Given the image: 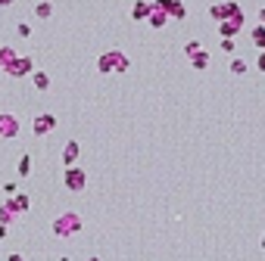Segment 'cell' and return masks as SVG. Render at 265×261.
I'll return each instance as SVG.
<instances>
[{
	"mask_svg": "<svg viewBox=\"0 0 265 261\" xmlns=\"http://www.w3.org/2000/svg\"><path fill=\"white\" fill-rule=\"evenodd\" d=\"M78 230H81V218L75 212H66V215H60L57 221H53V233L57 236H75Z\"/></svg>",
	"mask_w": 265,
	"mask_h": 261,
	"instance_id": "obj_1",
	"label": "cell"
},
{
	"mask_svg": "<svg viewBox=\"0 0 265 261\" xmlns=\"http://www.w3.org/2000/svg\"><path fill=\"white\" fill-rule=\"evenodd\" d=\"M125 72L128 69V59H125V53H119V50H110V53H103L100 56V72Z\"/></svg>",
	"mask_w": 265,
	"mask_h": 261,
	"instance_id": "obj_2",
	"label": "cell"
},
{
	"mask_svg": "<svg viewBox=\"0 0 265 261\" xmlns=\"http://www.w3.org/2000/svg\"><path fill=\"white\" fill-rule=\"evenodd\" d=\"M84 180H87V174L81 171V168H72V165H69V171H66V190L81 193V190H84Z\"/></svg>",
	"mask_w": 265,
	"mask_h": 261,
	"instance_id": "obj_3",
	"label": "cell"
},
{
	"mask_svg": "<svg viewBox=\"0 0 265 261\" xmlns=\"http://www.w3.org/2000/svg\"><path fill=\"white\" fill-rule=\"evenodd\" d=\"M16 134H19V118L0 112V137H16Z\"/></svg>",
	"mask_w": 265,
	"mask_h": 261,
	"instance_id": "obj_4",
	"label": "cell"
},
{
	"mask_svg": "<svg viewBox=\"0 0 265 261\" xmlns=\"http://www.w3.org/2000/svg\"><path fill=\"white\" fill-rule=\"evenodd\" d=\"M209 13H212V19H219V22H222V19H234V16H240V7H237V4H219V7H212Z\"/></svg>",
	"mask_w": 265,
	"mask_h": 261,
	"instance_id": "obj_5",
	"label": "cell"
},
{
	"mask_svg": "<svg viewBox=\"0 0 265 261\" xmlns=\"http://www.w3.org/2000/svg\"><path fill=\"white\" fill-rule=\"evenodd\" d=\"M53 124H57V118H53V115H38V118H34V134H38V137L50 134Z\"/></svg>",
	"mask_w": 265,
	"mask_h": 261,
	"instance_id": "obj_6",
	"label": "cell"
},
{
	"mask_svg": "<svg viewBox=\"0 0 265 261\" xmlns=\"http://www.w3.org/2000/svg\"><path fill=\"white\" fill-rule=\"evenodd\" d=\"M7 72H10V75H25V72H31V59H25V56H16V62H10Z\"/></svg>",
	"mask_w": 265,
	"mask_h": 261,
	"instance_id": "obj_7",
	"label": "cell"
},
{
	"mask_svg": "<svg viewBox=\"0 0 265 261\" xmlns=\"http://www.w3.org/2000/svg\"><path fill=\"white\" fill-rule=\"evenodd\" d=\"M75 159H78V143H75V140H69L66 149H63V165H66V168H69V165H75Z\"/></svg>",
	"mask_w": 265,
	"mask_h": 261,
	"instance_id": "obj_8",
	"label": "cell"
},
{
	"mask_svg": "<svg viewBox=\"0 0 265 261\" xmlns=\"http://www.w3.org/2000/svg\"><path fill=\"white\" fill-rule=\"evenodd\" d=\"M166 16H172V19H184V16H187V13H184V4H181V0H169Z\"/></svg>",
	"mask_w": 265,
	"mask_h": 261,
	"instance_id": "obj_9",
	"label": "cell"
},
{
	"mask_svg": "<svg viewBox=\"0 0 265 261\" xmlns=\"http://www.w3.org/2000/svg\"><path fill=\"white\" fill-rule=\"evenodd\" d=\"M147 16H150V4L147 0H137L134 10H131V19H147Z\"/></svg>",
	"mask_w": 265,
	"mask_h": 261,
	"instance_id": "obj_10",
	"label": "cell"
},
{
	"mask_svg": "<svg viewBox=\"0 0 265 261\" xmlns=\"http://www.w3.org/2000/svg\"><path fill=\"white\" fill-rule=\"evenodd\" d=\"M190 66H193V69H206V66H209V56H206L203 50L190 53Z\"/></svg>",
	"mask_w": 265,
	"mask_h": 261,
	"instance_id": "obj_11",
	"label": "cell"
},
{
	"mask_svg": "<svg viewBox=\"0 0 265 261\" xmlns=\"http://www.w3.org/2000/svg\"><path fill=\"white\" fill-rule=\"evenodd\" d=\"M147 19L153 22V28H163V25H166V13H163V10H153V7H150V16H147Z\"/></svg>",
	"mask_w": 265,
	"mask_h": 261,
	"instance_id": "obj_12",
	"label": "cell"
},
{
	"mask_svg": "<svg viewBox=\"0 0 265 261\" xmlns=\"http://www.w3.org/2000/svg\"><path fill=\"white\" fill-rule=\"evenodd\" d=\"M16 215H19V212H16V205H13V199H10V202L4 205V212H0V221H4V224H10Z\"/></svg>",
	"mask_w": 265,
	"mask_h": 261,
	"instance_id": "obj_13",
	"label": "cell"
},
{
	"mask_svg": "<svg viewBox=\"0 0 265 261\" xmlns=\"http://www.w3.org/2000/svg\"><path fill=\"white\" fill-rule=\"evenodd\" d=\"M31 81H34V87H38V90H47V87H50V78H47L44 72H34Z\"/></svg>",
	"mask_w": 265,
	"mask_h": 261,
	"instance_id": "obj_14",
	"label": "cell"
},
{
	"mask_svg": "<svg viewBox=\"0 0 265 261\" xmlns=\"http://www.w3.org/2000/svg\"><path fill=\"white\" fill-rule=\"evenodd\" d=\"M13 205H16V212H19V215H22V212H28V196H25V193H16Z\"/></svg>",
	"mask_w": 265,
	"mask_h": 261,
	"instance_id": "obj_15",
	"label": "cell"
},
{
	"mask_svg": "<svg viewBox=\"0 0 265 261\" xmlns=\"http://www.w3.org/2000/svg\"><path fill=\"white\" fill-rule=\"evenodd\" d=\"M50 13H53V7L47 4V0H44V4H38V7H34V16H38V19H50Z\"/></svg>",
	"mask_w": 265,
	"mask_h": 261,
	"instance_id": "obj_16",
	"label": "cell"
},
{
	"mask_svg": "<svg viewBox=\"0 0 265 261\" xmlns=\"http://www.w3.org/2000/svg\"><path fill=\"white\" fill-rule=\"evenodd\" d=\"M13 62V50L10 47H4V50H0V69H7Z\"/></svg>",
	"mask_w": 265,
	"mask_h": 261,
	"instance_id": "obj_17",
	"label": "cell"
},
{
	"mask_svg": "<svg viewBox=\"0 0 265 261\" xmlns=\"http://www.w3.org/2000/svg\"><path fill=\"white\" fill-rule=\"evenodd\" d=\"M253 44H256V47H262V44H265V28H262V25L253 31Z\"/></svg>",
	"mask_w": 265,
	"mask_h": 261,
	"instance_id": "obj_18",
	"label": "cell"
},
{
	"mask_svg": "<svg viewBox=\"0 0 265 261\" xmlns=\"http://www.w3.org/2000/svg\"><path fill=\"white\" fill-rule=\"evenodd\" d=\"M231 72H234V75H243V72H246V62H243V59H234V62H231Z\"/></svg>",
	"mask_w": 265,
	"mask_h": 261,
	"instance_id": "obj_19",
	"label": "cell"
},
{
	"mask_svg": "<svg viewBox=\"0 0 265 261\" xmlns=\"http://www.w3.org/2000/svg\"><path fill=\"white\" fill-rule=\"evenodd\" d=\"M28 171H31V159H28V156H25V159H22V162H19V174H22V177H25V174H28Z\"/></svg>",
	"mask_w": 265,
	"mask_h": 261,
	"instance_id": "obj_20",
	"label": "cell"
},
{
	"mask_svg": "<svg viewBox=\"0 0 265 261\" xmlns=\"http://www.w3.org/2000/svg\"><path fill=\"white\" fill-rule=\"evenodd\" d=\"M197 50H200L197 41H187V44H184V53H187V56H190V53H197Z\"/></svg>",
	"mask_w": 265,
	"mask_h": 261,
	"instance_id": "obj_21",
	"label": "cell"
},
{
	"mask_svg": "<svg viewBox=\"0 0 265 261\" xmlns=\"http://www.w3.org/2000/svg\"><path fill=\"white\" fill-rule=\"evenodd\" d=\"M222 50H228V53L234 50V41H231V37H225V41H222Z\"/></svg>",
	"mask_w": 265,
	"mask_h": 261,
	"instance_id": "obj_22",
	"label": "cell"
},
{
	"mask_svg": "<svg viewBox=\"0 0 265 261\" xmlns=\"http://www.w3.org/2000/svg\"><path fill=\"white\" fill-rule=\"evenodd\" d=\"M7 261H25V258H22V255H16V252H13V255H10Z\"/></svg>",
	"mask_w": 265,
	"mask_h": 261,
	"instance_id": "obj_23",
	"label": "cell"
},
{
	"mask_svg": "<svg viewBox=\"0 0 265 261\" xmlns=\"http://www.w3.org/2000/svg\"><path fill=\"white\" fill-rule=\"evenodd\" d=\"M0 239H7V224H0Z\"/></svg>",
	"mask_w": 265,
	"mask_h": 261,
	"instance_id": "obj_24",
	"label": "cell"
},
{
	"mask_svg": "<svg viewBox=\"0 0 265 261\" xmlns=\"http://www.w3.org/2000/svg\"><path fill=\"white\" fill-rule=\"evenodd\" d=\"M7 4H13V0H0V7H7Z\"/></svg>",
	"mask_w": 265,
	"mask_h": 261,
	"instance_id": "obj_25",
	"label": "cell"
},
{
	"mask_svg": "<svg viewBox=\"0 0 265 261\" xmlns=\"http://www.w3.org/2000/svg\"><path fill=\"white\" fill-rule=\"evenodd\" d=\"M87 261H100V258H87Z\"/></svg>",
	"mask_w": 265,
	"mask_h": 261,
	"instance_id": "obj_26",
	"label": "cell"
},
{
	"mask_svg": "<svg viewBox=\"0 0 265 261\" xmlns=\"http://www.w3.org/2000/svg\"><path fill=\"white\" fill-rule=\"evenodd\" d=\"M60 261H69V258H60Z\"/></svg>",
	"mask_w": 265,
	"mask_h": 261,
	"instance_id": "obj_27",
	"label": "cell"
}]
</instances>
